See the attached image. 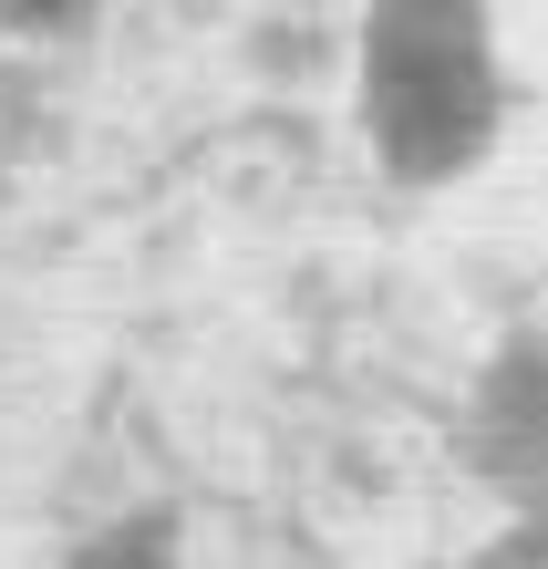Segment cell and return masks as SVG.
I'll list each match as a JSON object with an SVG mask.
<instances>
[]
</instances>
